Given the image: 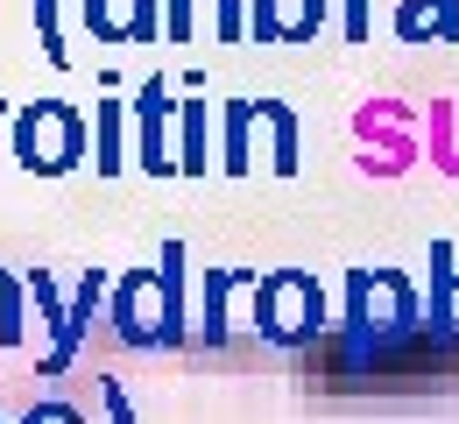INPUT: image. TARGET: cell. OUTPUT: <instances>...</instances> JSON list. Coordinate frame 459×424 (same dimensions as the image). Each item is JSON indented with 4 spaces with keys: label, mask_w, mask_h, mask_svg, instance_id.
<instances>
[{
    "label": "cell",
    "mask_w": 459,
    "mask_h": 424,
    "mask_svg": "<svg viewBox=\"0 0 459 424\" xmlns=\"http://www.w3.org/2000/svg\"><path fill=\"white\" fill-rule=\"evenodd\" d=\"M318 318H325V304H318V290H311L304 276H283V283L262 290V333L283 340V347H290V340H311Z\"/></svg>",
    "instance_id": "cell-1"
},
{
    "label": "cell",
    "mask_w": 459,
    "mask_h": 424,
    "mask_svg": "<svg viewBox=\"0 0 459 424\" xmlns=\"http://www.w3.org/2000/svg\"><path fill=\"white\" fill-rule=\"evenodd\" d=\"M107 418H114V424H134V411H127L120 396H107Z\"/></svg>",
    "instance_id": "cell-3"
},
{
    "label": "cell",
    "mask_w": 459,
    "mask_h": 424,
    "mask_svg": "<svg viewBox=\"0 0 459 424\" xmlns=\"http://www.w3.org/2000/svg\"><path fill=\"white\" fill-rule=\"evenodd\" d=\"M22 424H78V411H64V403H43V411H29Z\"/></svg>",
    "instance_id": "cell-2"
}]
</instances>
